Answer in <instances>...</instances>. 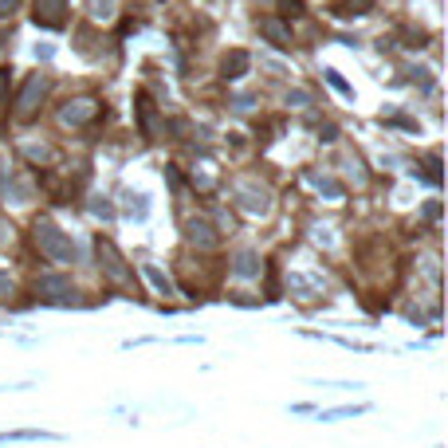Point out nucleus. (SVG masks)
<instances>
[{
    "label": "nucleus",
    "mask_w": 448,
    "mask_h": 448,
    "mask_svg": "<svg viewBox=\"0 0 448 448\" xmlns=\"http://www.w3.org/2000/svg\"><path fill=\"white\" fill-rule=\"evenodd\" d=\"M185 232H189V240L197 244V248H217V229H213V224H208V220H189V224H185Z\"/></svg>",
    "instance_id": "0eeeda50"
},
{
    "label": "nucleus",
    "mask_w": 448,
    "mask_h": 448,
    "mask_svg": "<svg viewBox=\"0 0 448 448\" xmlns=\"http://www.w3.org/2000/svg\"><path fill=\"white\" fill-rule=\"evenodd\" d=\"M279 8H283V16H299L303 0H279Z\"/></svg>",
    "instance_id": "2eb2a0df"
},
{
    "label": "nucleus",
    "mask_w": 448,
    "mask_h": 448,
    "mask_svg": "<svg viewBox=\"0 0 448 448\" xmlns=\"http://www.w3.org/2000/svg\"><path fill=\"white\" fill-rule=\"evenodd\" d=\"M44 91H48V79L44 75H32L24 83V91H20V98H16V118H32L36 114V102L44 98Z\"/></svg>",
    "instance_id": "7ed1b4c3"
},
{
    "label": "nucleus",
    "mask_w": 448,
    "mask_h": 448,
    "mask_svg": "<svg viewBox=\"0 0 448 448\" xmlns=\"http://www.w3.org/2000/svg\"><path fill=\"white\" fill-rule=\"evenodd\" d=\"M260 36H267L276 48H283V51L291 48V28L283 24L279 16H264V20H260Z\"/></svg>",
    "instance_id": "423d86ee"
},
{
    "label": "nucleus",
    "mask_w": 448,
    "mask_h": 448,
    "mask_svg": "<svg viewBox=\"0 0 448 448\" xmlns=\"http://www.w3.org/2000/svg\"><path fill=\"white\" fill-rule=\"evenodd\" d=\"M95 248H98V264H102V271H107L114 283H134V276H130V267H126V260L118 256V248H114L107 236H98Z\"/></svg>",
    "instance_id": "f03ea898"
},
{
    "label": "nucleus",
    "mask_w": 448,
    "mask_h": 448,
    "mask_svg": "<svg viewBox=\"0 0 448 448\" xmlns=\"http://www.w3.org/2000/svg\"><path fill=\"white\" fill-rule=\"evenodd\" d=\"M327 79H330V87H334V91H342V95H350V87H346V83L339 79V71H327Z\"/></svg>",
    "instance_id": "dca6fc26"
},
{
    "label": "nucleus",
    "mask_w": 448,
    "mask_h": 448,
    "mask_svg": "<svg viewBox=\"0 0 448 448\" xmlns=\"http://www.w3.org/2000/svg\"><path fill=\"white\" fill-rule=\"evenodd\" d=\"M138 118H142V134H154V102L150 98H138Z\"/></svg>",
    "instance_id": "9b49d317"
},
{
    "label": "nucleus",
    "mask_w": 448,
    "mask_h": 448,
    "mask_svg": "<svg viewBox=\"0 0 448 448\" xmlns=\"http://www.w3.org/2000/svg\"><path fill=\"white\" fill-rule=\"evenodd\" d=\"M91 12L102 16V20H110V16H114V0H91Z\"/></svg>",
    "instance_id": "4468645a"
},
{
    "label": "nucleus",
    "mask_w": 448,
    "mask_h": 448,
    "mask_svg": "<svg viewBox=\"0 0 448 448\" xmlns=\"http://www.w3.org/2000/svg\"><path fill=\"white\" fill-rule=\"evenodd\" d=\"M370 8H374V0H339V4H334L339 16H366Z\"/></svg>",
    "instance_id": "9d476101"
},
{
    "label": "nucleus",
    "mask_w": 448,
    "mask_h": 448,
    "mask_svg": "<svg viewBox=\"0 0 448 448\" xmlns=\"http://www.w3.org/2000/svg\"><path fill=\"white\" fill-rule=\"evenodd\" d=\"M256 271H260V264H256L252 252H240V256H236V276H256Z\"/></svg>",
    "instance_id": "ddd939ff"
},
{
    "label": "nucleus",
    "mask_w": 448,
    "mask_h": 448,
    "mask_svg": "<svg viewBox=\"0 0 448 448\" xmlns=\"http://www.w3.org/2000/svg\"><path fill=\"white\" fill-rule=\"evenodd\" d=\"M95 114H98V102H95V98H71V102L60 110L63 126H83V122L95 118Z\"/></svg>",
    "instance_id": "20e7f679"
},
{
    "label": "nucleus",
    "mask_w": 448,
    "mask_h": 448,
    "mask_svg": "<svg viewBox=\"0 0 448 448\" xmlns=\"http://www.w3.org/2000/svg\"><path fill=\"white\" fill-rule=\"evenodd\" d=\"M39 291H44V295H51V299H63V295H71V279L44 276V279H39Z\"/></svg>",
    "instance_id": "1a4fd4ad"
},
{
    "label": "nucleus",
    "mask_w": 448,
    "mask_h": 448,
    "mask_svg": "<svg viewBox=\"0 0 448 448\" xmlns=\"http://www.w3.org/2000/svg\"><path fill=\"white\" fill-rule=\"evenodd\" d=\"M16 4H20V0H0V16H12Z\"/></svg>",
    "instance_id": "f3484780"
},
{
    "label": "nucleus",
    "mask_w": 448,
    "mask_h": 448,
    "mask_svg": "<svg viewBox=\"0 0 448 448\" xmlns=\"http://www.w3.org/2000/svg\"><path fill=\"white\" fill-rule=\"evenodd\" d=\"M244 208H248V213H267V193L244 189Z\"/></svg>",
    "instance_id": "f8f14e48"
},
{
    "label": "nucleus",
    "mask_w": 448,
    "mask_h": 448,
    "mask_svg": "<svg viewBox=\"0 0 448 448\" xmlns=\"http://www.w3.org/2000/svg\"><path fill=\"white\" fill-rule=\"evenodd\" d=\"M4 87H8V71H0V102H4Z\"/></svg>",
    "instance_id": "a211bd4d"
},
{
    "label": "nucleus",
    "mask_w": 448,
    "mask_h": 448,
    "mask_svg": "<svg viewBox=\"0 0 448 448\" xmlns=\"http://www.w3.org/2000/svg\"><path fill=\"white\" fill-rule=\"evenodd\" d=\"M63 12H67V0H36V24L39 28H60Z\"/></svg>",
    "instance_id": "39448f33"
},
{
    "label": "nucleus",
    "mask_w": 448,
    "mask_h": 448,
    "mask_svg": "<svg viewBox=\"0 0 448 448\" xmlns=\"http://www.w3.org/2000/svg\"><path fill=\"white\" fill-rule=\"evenodd\" d=\"M248 67H252L248 51H229V55H224V63H220L224 79H244V75H248Z\"/></svg>",
    "instance_id": "6e6552de"
},
{
    "label": "nucleus",
    "mask_w": 448,
    "mask_h": 448,
    "mask_svg": "<svg viewBox=\"0 0 448 448\" xmlns=\"http://www.w3.org/2000/svg\"><path fill=\"white\" fill-rule=\"evenodd\" d=\"M36 244H39V252L51 256V260H60V264H71V260H75L71 240H67L51 220H36Z\"/></svg>",
    "instance_id": "f257e3e1"
}]
</instances>
